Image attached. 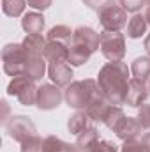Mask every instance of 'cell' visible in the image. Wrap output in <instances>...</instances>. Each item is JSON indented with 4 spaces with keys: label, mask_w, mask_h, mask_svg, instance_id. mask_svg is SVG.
<instances>
[{
    "label": "cell",
    "mask_w": 150,
    "mask_h": 152,
    "mask_svg": "<svg viewBox=\"0 0 150 152\" xmlns=\"http://www.w3.org/2000/svg\"><path fill=\"white\" fill-rule=\"evenodd\" d=\"M145 2H147V4H149V5H150V0H145Z\"/></svg>",
    "instance_id": "35"
},
{
    "label": "cell",
    "mask_w": 150,
    "mask_h": 152,
    "mask_svg": "<svg viewBox=\"0 0 150 152\" xmlns=\"http://www.w3.org/2000/svg\"><path fill=\"white\" fill-rule=\"evenodd\" d=\"M5 131L18 143H23L25 140H28V138L37 134V129H36L34 122L28 117H25V115H12L5 122Z\"/></svg>",
    "instance_id": "6"
},
{
    "label": "cell",
    "mask_w": 150,
    "mask_h": 152,
    "mask_svg": "<svg viewBox=\"0 0 150 152\" xmlns=\"http://www.w3.org/2000/svg\"><path fill=\"white\" fill-rule=\"evenodd\" d=\"M97 140H101L99 138V131L95 127H90V129L83 131L81 134H78L74 145H76V149H78V152H83L85 149H88L90 145H94Z\"/></svg>",
    "instance_id": "21"
},
{
    "label": "cell",
    "mask_w": 150,
    "mask_h": 152,
    "mask_svg": "<svg viewBox=\"0 0 150 152\" xmlns=\"http://www.w3.org/2000/svg\"><path fill=\"white\" fill-rule=\"evenodd\" d=\"M118 4H120V7H122L124 11L136 14V12L141 9V5L145 4V0H118Z\"/></svg>",
    "instance_id": "30"
},
{
    "label": "cell",
    "mask_w": 150,
    "mask_h": 152,
    "mask_svg": "<svg viewBox=\"0 0 150 152\" xmlns=\"http://www.w3.org/2000/svg\"><path fill=\"white\" fill-rule=\"evenodd\" d=\"M111 103L101 94L85 112L90 115V118L94 120V122H99V124H104V120H106V117H108V113H110V110H111Z\"/></svg>",
    "instance_id": "13"
},
{
    "label": "cell",
    "mask_w": 150,
    "mask_h": 152,
    "mask_svg": "<svg viewBox=\"0 0 150 152\" xmlns=\"http://www.w3.org/2000/svg\"><path fill=\"white\" fill-rule=\"evenodd\" d=\"M131 73L134 78L141 80V81H149L150 78V57H138L133 66H131Z\"/></svg>",
    "instance_id": "20"
},
{
    "label": "cell",
    "mask_w": 150,
    "mask_h": 152,
    "mask_svg": "<svg viewBox=\"0 0 150 152\" xmlns=\"http://www.w3.org/2000/svg\"><path fill=\"white\" fill-rule=\"evenodd\" d=\"M83 152H118V147L110 140H97L94 145H90Z\"/></svg>",
    "instance_id": "25"
},
{
    "label": "cell",
    "mask_w": 150,
    "mask_h": 152,
    "mask_svg": "<svg viewBox=\"0 0 150 152\" xmlns=\"http://www.w3.org/2000/svg\"><path fill=\"white\" fill-rule=\"evenodd\" d=\"M145 30H147V20L143 14L136 12L127 23V36L131 39H140L145 34Z\"/></svg>",
    "instance_id": "19"
},
{
    "label": "cell",
    "mask_w": 150,
    "mask_h": 152,
    "mask_svg": "<svg viewBox=\"0 0 150 152\" xmlns=\"http://www.w3.org/2000/svg\"><path fill=\"white\" fill-rule=\"evenodd\" d=\"M149 94H150V90H149L147 81H141V80H138V78H133V80L129 81L125 104H129L131 108H140L141 104L147 103Z\"/></svg>",
    "instance_id": "10"
},
{
    "label": "cell",
    "mask_w": 150,
    "mask_h": 152,
    "mask_svg": "<svg viewBox=\"0 0 150 152\" xmlns=\"http://www.w3.org/2000/svg\"><path fill=\"white\" fill-rule=\"evenodd\" d=\"M30 83H34V80L30 78V76L27 75H20V76H14L11 81H9V85H7V94L9 96H14V97H18Z\"/></svg>",
    "instance_id": "22"
},
{
    "label": "cell",
    "mask_w": 150,
    "mask_h": 152,
    "mask_svg": "<svg viewBox=\"0 0 150 152\" xmlns=\"http://www.w3.org/2000/svg\"><path fill=\"white\" fill-rule=\"evenodd\" d=\"M25 7H27V0H2V11H4V14H7L11 18L21 16Z\"/></svg>",
    "instance_id": "23"
},
{
    "label": "cell",
    "mask_w": 150,
    "mask_h": 152,
    "mask_svg": "<svg viewBox=\"0 0 150 152\" xmlns=\"http://www.w3.org/2000/svg\"><path fill=\"white\" fill-rule=\"evenodd\" d=\"M94 127V120L90 118V115L85 110H76V113H73L67 120V129L71 134H81L83 131Z\"/></svg>",
    "instance_id": "12"
},
{
    "label": "cell",
    "mask_w": 150,
    "mask_h": 152,
    "mask_svg": "<svg viewBox=\"0 0 150 152\" xmlns=\"http://www.w3.org/2000/svg\"><path fill=\"white\" fill-rule=\"evenodd\" d=\"M143 46H145V51H147V55L150 57V34L145 37V42H143Z\"/></svg>",
    "instance_id": "33"
},
{
    "label": "cell",
    "mask_w": 150,
    "mask_h": 152,
    "mask_svg": "<svg viewBox=\"0 0 150 152\" xmlns=\"http://www.w3.org/2000/svg\"><path fill=\"white\" fill-rule=\"evenodd\" d=\"M48 76L57 87H67L69 83H73V66L64 60L48 62Z\"/></svg>",
    "instance_id": "9"
},
{
    "label": "cell",
    "mask_w": 150,
    "mask_h": 152,
    "mask_svg": "<svg viewBox=\"0 0 150 152\" xmlns=\"http://www.w3.org/2000/svg\"><path fill=\"white\" fill-rule=\"evenodd\" d=\"M46 62L48 60L44 58V55H28V60L25 64V75L30 76L34 81H39L48 71Z\"/></svg>",
    "instance_id": "14"
},
{
    "label": "cell",
    "mask_w": 150,
    "mask_h": 152,
    "mask_svg": "<svg viewBox=\"0 0 150 152\" xmlns=\"http://www.w3.org/2000/svg\"><path fill=\"white\" fill-rule=\"evenodd\" d=\"M145 20H147V25H150V5H147V9H145Z\"/></svg>",
    "instance_id": "34"
},
{
    "label": "cell",
    "mask_w": 150,
    "mask_h": 152,
    "mask_svg": "<svg viewBox=\"0 0 150 152\" xmlns=\"http://www.w3.org/2000/svg\"><path fill=\"white\" fill-rule=\"evenodd\" d=\"M99 21L103 30L108 32H120L127 25V11H124L120 5H110L99 12Z\"/></svg>",
    "instance_id": "7"
},
{
    "label": "cell",
    "mask_w": 150,
    "mask_h": 152,
    "mask_svg": "<svg viewBox=\"0 0 150 152\" xmlns=\"http://www.w3.org/2000/svg\"><path fill=\"white\" fill-rule=\"evenodd\" d=\"M21 28L27 34H41L44 30V16L41 12H27L21 18Z\"/></svg>",
    "instance_id": "16"
},
{
    "label": "cell",
    "mask_w": 150,
    "mask_h": 152,
    "mask_svg": "<svg viewBox=\"0 0 150 152\" xmlns=\"http://www.w3.org/2000/svg\"><path fill=\"white\" fill-rule=\"evenodd\" d=\"M83 4H85L88 9H92V11H95V12L99 14L103 9H106V7L113 5L115 2H113V0H83Z\"/></svg>",
    "instance_id": "29"
},
{
    "label": "cell",
    "mask_w": 150,
    "mask_h": 152,
    "mask_svg": "<svg viewBox=\"0 0 150 152\" xmlns=\"http://www.w3.org/2000/svg\"><path fill=\"white\" fill-rule=\"evenodd\" d=\"M138 122L141 124L143 129H150V103H145L138 110Z\"/></svg>",
    "instance_id": "28"
},
{
    "label": "cell",
    "mask_w": 150,
    "mask_h": 152,
    "mask_svg": "<svg viewBox=\"0 0 150 152\" xmlns=\"http://www.w3.org/2000/svg\"><path fill=\"white\" fill-rule=\"evenodd\" d=\"M64 99V94L60 90V87H57L55 83H42L37 88V106L39 110H44V112H50V110H55L60 106Z\"/></svg>",
    "instance_id": "8"
},
{
    "label": "cell",
    "mask_w": 150,
    "mask_h": 152,
    "mask_svg": "<svg viewBox=\"0 0 150 152\" xmlns=\"http://www.w3.org/2000/svg\"><path fill=\"white\" fill-rule=\"evenodd\" d=\"M125 117V113H124V110L120 108V106H115L113 104L111 110H110V113H108V117H106V120H104V124L111 129V131H115V127L120 124V120Z\"/></svg>",
    "instance_id": "24"
},
{
    "label": "cell",
    "mask_w": 150,
    "mask_h": 152,
    "mask_svg": "<svg viewBox=\"0 0 150 152\" xmlns=\"http://www.w3.org/2000/svg\"><path fill=\"white\" fill-rule=\"evenodd\" d=\"M28 60V53L25 51L23 44L9 42L2 50V62H4V73L9 76L25 75V64Z\"/></svg>",
    "instance_id": "4"
},
{
    "label": "cell",
    "mask_w": 150,
    "mask_h": 152,
    "mask_svg": "<svg viewBox=\"0 0 150 152\" xmlns=\"http://www.w3.org/2000/svg\"><path fill=\"white\" fill-rule=\"evenodd\" d=\"M44 58L48 62H53V60H64L67 62V57H69V46L67 44H62V42H46V48H44Z\"/></svg>",
    "instance_id": "15"
},
{
    "label": "cell",
    "mask_w": 150,
    "mask_h": 152,
    "mask_svg": "<svg viewBox=\"0 0 150 152\" xmlns=\"http://www.w3.org/2000/svg\"><path fill=\"white\" fill-rule=\"evenodd\" d=\"M129 67L124 62H108L99 69L97 85L101 88V94L115 106L125 104L127 88H129Z\"/></svg>",
    "instance_id": "1"
},
{
    "label": "cell",
    "mask_w": 150,
    "mask_h": 152,
    "mask_svg": "<svg viewBox=\"0 0 150 152\" xmlns=\"http://www.w3.org/2000/svg\"><path fill=\"white\" fill-rule=\"evenodd\" d=\"M120 152H149V151H147V147L143 145L141 140L133 138V140H125V142H124Z\"/></svg>",
    "instance_id": "27"
},
{
    "label": "cell",
    "mask_w": 150,
    "mask_h": 152,
    "mask_svg": "<svg viewBox=\"0 0 150 152\" xmlns=\"http://www.w3.org/2000/svg\"><path fill=\"white\" fill-rule=\"evenodd\" d=\"M101 48V34H97L90 27H78L73 32L69 42V57L67 62L73 67H79Z\"/></svg>",
    "instance_id": "2"
},
{
    "label": "cell",
    "mask_w": 150,
    "mask_h": 152,
    "mask_svg": "<svg viewBox=\"0 0 150 152\" xmlns=\"http://www.w3.org/2000/svg\"><path fill=\"white\" fill-rule=\"evenodd\" d=\"M42 138H39V134L25 140L20 147V152H42Z\"/></svg>",
    "instance_id": "26"
},
{
    "label": "cell",
    "mask_w": 150,
    "mask_h": 152,
    "mask_svg": "<svg viewBox=\"0 0 150 152\" xmlns=\"http://www.w3.org/2000/svg\"><path fill=\"white\" fill-rule=\"evenodd\" d=\"M73 32L74 30H71L67 25H55V27H51L48 30L46 39L50 42H62V44H67L69 46V42L73 39Z\"/></svg>",
    "instance_id": "18"
},
{
    "label": "cell",
    "mask_w": 150,
    "mask_h": 152,
    "mask_svg": "<svg viewBox=\"0 0 150 152\" xmlns=\"http://www.w3.org/2000/svg\"><path fill=\"white\" fill-rule=\"evenodd\" d=\"M141 142H143V145L147 147V151L150 152V131H149V133H145V134L141 136Z\"/></svg>",
    "instance_id": "32"
},
{
    "label": "cell",
    "mask_w": 150,
    "mask_h": 152,
    "mask_svg": "<svg viewBox=\"0 0 150 152\" xmlns=\"http://www.w3.org/2000/svg\"><path fill=\"white\" fill-rule=\"evenodd\" d=\"M141 124L138 122V118H134V117H124L122 120H120V124L115 127V134L122 140V142H125V140H133V138H138L140 134H141Z\"/></svg>",
    "instance_id": "11"
},
{
    "label": "cell",
    "mask_w": 150,
    "mask_h": 152,
    "mask_svg": "<svg viewBox=\"0 0 150 152\" xmlns=\"http://www.w3.org/2000/svg\"><path fill=\"white\" fill-rule=\"evenodd\" d=\"M27 4H28V7H32V9L46 11V9L53 4V0H27Z\"/></svg>",
    "instance_id": "31"
},
{
    "label": "cell",
    "mask_w": 150,
    "mask_h": 152,
    "mask_svg": "<svg viewBox=\"0 0 150 152\" xmlns=\"http://www.w3.org/2000/svg\"><path fill=\"white\" fill-rule=\"evenodd\" d=\"M99 96H101V88L97 85V80L92 78L73 81L64 90V99L67 106L74 110H87Z\"/></svg>",
    "instance_id": "3"
},
{
    "label": "cell",
    "mask_w": 150,
    "mask_h": 152,
    "mask_svg": "<svg viewBox=\"0 0 150 152\" xmlns=\"http://www.w3.org/2000/svg\"><path fill=\"white\" fill-rule=\"evenodd\" d=\"M101 53L110 62H122L125 57V37H124V34L103 30V34H101Z\"/></svg>",
    "instance_id": "5"
},
{
    "label": "cell",
    "mask_w": 150,
    "mask_h": 152,
    "mask_svg": "<svg viewBox=\"0 0 150 152\" xmlns=\"http://www.w3.org/2000/svg\"><path fill=\"white\" fill-rule=\"evenodd\" d=\"M46 42H48V39L42 37V34H27V37L21 41V44L28 55H42Z\"/></svg>",
    "instance_id": "17"
}]
</instances>
